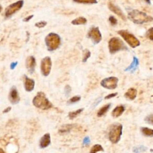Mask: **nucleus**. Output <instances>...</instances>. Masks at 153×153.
<instances>
[{
	"instance_id": "20",
	"label": "nucleus",
	"mask_w": 153,
	"mask_h": 153,
	"mask_svg": "<svg viewBox=\"0 0 153 153\" xmlns=\"http://www.w3.org/2000/svg\"><path fill=\"white\" fill-rule=\"evenodd\" d=\"M140 131L142 134L146 137H153V129L146 127L140 128Z\"/></svg>"
},
{
	"instance_id": "2",
	"label": "nucleus",
	"mask_w": 153,
	"mask_h": 153,
	"mask_svg": "<svg viewBox=\"0 0 153 153\" xmlns=\"http://www.w3.org/2000/svg\"><path fill=\"white\" fill-rule=\"evenodd\" d=\"M32 103L35 107L43 110H47L53 107V104L47 98L44 93L42 91L37 93L32 100Z\"/></svg>"
},
{
	"instance_id": "17",
	"label": "nucleus",
	"mask_w": 153,
	"mask_h": 153,
	"mask_svg": "<svg viewBox=\"0 0 153 153\" xmlns=\"http://www.w3.org/2000/svg\"><path fill=\"white\" fill-rule=\"evenodd\" d=\"M138 65H139L138 59L137 57H133L132 62L125 69V71H128V72H134L136 70Z\"/></svg>"
},
{
	"instance_id": "36",
	"label": "nucleus",
	"mask_w": 153,
	"mask_h": 153,
	"mask_svg": "<svg viewBox=\"0 0 153 153\" xmlns=\"http://www.w3.org/2000/svg\"><path fill=\"white\" fill-rule=\"evenodd\" d=\"M33 15H30V16H27V17H25L24 19H23V21L24 22H29L32 17H33Z\"/></svg>"
},
{
	"instance_id": "15",
	"label": "nucleus",
	"mask_w": 153,
	"mask_h": 153,
	"mask_svg": "<svg viewBox=\"0 0 153 153\" xmlns=\"http://www.w3.org/2000/svg\"><path fill=\"white\" fill-rule=\"evenodd\" d=\"M25 88L26 91H32L35 87V81L25 75Z\"/></svg>"
},
{
	"instance_id": "30",
	"label": "nucleus",
	"mask_w": 153,
	"mask_h": 153,
	"mask_svg": "<svg viewBox=\"0 0 153 153\" xmlns=\"http://www.w3.org/2000/svg\"><path fill=\"white\" fill-rule=\"evenodd\" d=\"M146 36L149 39L153 41V27H151L147 30L146 33Z\"/></svg>"
},
{
	"instance_id": "35",
	"label": "nucleus",
	"mask_w": 153,
	"mask_h": 153,
	"mask_svg": "<svg viewBox=\"0 0 153 153\" xmlns=\"http://www.w3.org/2000/svg\"><path fill=\"white\" fill-rule=\"evenodd\" d=\"M65 94H66V95L68 96V95L70 93V92H71V87H70L69 85H66V87H65Z\"/></svg>"
},
{
	"instance_id": "32",
	"label": "nucleus",
	"mask_w": 153,
	"mask_h": 153,
	"mask_svg": "<svg viewBox=\"0 0 153 153\" xmlns=\"http://www.w3.org/2000/svg\"><path fill=\"white\" fill-rule=\"evenodd\" d=\"M109 21L110 22V23L112 25V26H115L117 24V19L114 17V16H110L109 17Z\"/></svg>"
},
{
	"instance_id": "16",
	"label": "nucleus",
	"mask_w": 153,
	"mask_h": 153,
	"mask_svg": "<svg viewBox=\"0 0 153 153\" xmlns=\"http://www.w3.org/2000/svg\"><path fill=\"white\" fill-rule=\"evenodd\" d=\"M137 96V90L134 88H129L124 94V97L129 100H133Z\"/></svg>"
},
{
	"instance_id": "13",
	"label": "nucleus",
	"mask_w": 153,
	"mask_h": 153,
	"mask_svg": "<svg viewBox=\"0 0 153 153\" xmlns=\"http://www.w3.org/2000/svg\"><path fill=\"white\" fill-rule=\"evenodd\" d=\"M108 8L109 9L112 11L113 13H114L115 14H117V16H118L120 18H121L123 20H126V17L124 15V14L123 13L122 10L117 6L115 5L114 4L111 3V2H109L108 3Z\"/></svg>"
},
{
	"instance_id": "24",
	"label": "nucleus",
	"mask_w": 153,
	"mask_h": 153,
	"mask_svg": "<svg viewBox=\"0 0 153 153\" xmlns=\"http://www.w3.org/2000/svg\"><path fill=\"white\" fill-rule=\"evenodd\" d=\"M147 150V147L143 146V145H137L136 146H134L132 149V151L134 153H140L145 152Z\"/></svg>"
},
{
	"instance_id": "40",
	"label": "nucleus",
	"mask_w": 153,
	"mask_h": 153,
	"mask_svg": "<svg viewBox=\"0 0 153 153\" xmlns=\"http://www.w3.org/2000/svg\"><path fill=\"white\" fill-rule=\"evenodd\" d=\"M146 2H147L148 4H151V1L150 0H144Z\"/></svg>"
},
{
	"instance_id": "29",
	"label": "nucleus",
	"mask_w": 153,
	"mask_h": 153,
	"mask_svg": "<svg viewBox=\"0 0 153 153\" xmlns=\"http://www.w3.org/2000/svg\"><path fill=\"white\" fill-rule=\"evenodd\" d=\"M90 55H91L90 51L88 50H85L84 51V54H83L82 62H85L87 60V59L90 57Z\"/></svg>"
},
{
	"instance_id": "33",
	"label": "nucleus",
	"mask_w": 153,
	"mask_h": 153,
	"mask_svg": "<svg viewBox=\"0 0 153 153\" xmlns=\"http://www.w3.org/2000/svg\"><path fill=\"white\" fill-rule=\"evenodd\" d=\"M90 143V137L88 136H86L84 138L83 141H82V143L84 145H88V143Z\"/></svg>"
},
{
	"instance_id": "14",
	"label": "nucleus",
	"mask_w": 153,
	"mask_h": 153,
	"mask_svg": "<svg viewBox=\"0 0 153 153\" xmlns=\"http://www.w3.org/2000/svg\"><path fill=\"white\" fill-rule=\"evenodd\" d=\"M51 143V137L50 133H47L43 135L39 140V147L41 148H45L50 145Z\"/></svg>"
},
{
	"instance_id": "11",
	"label": "nucleus",
	"mask_w": 153,
	"mask_h": 153,
	"mask_svg": "<svg viewBox=\"0 0 153 153\" xmlns=\"http://www.w3.org/2000/svg\"><path fill=\"white\" fill-rule=\"evenodd\" d=\"M9 101L13 105L17 104L20 101V96L16 86H13L10 91L8 95Z\"/></svg>"
},
{
	"instance_id": "26",
	"label": "nucleus",
	"mask_w": 153,
	"mask_h": 153,
	"mask_svg": "<svg viewBox=\"0 0 153 153\" xmlns=\"http://www.w3.org/2000/svg\"><path fill=\"white\" fill-rule=\"evenodd\" d=\"M81 100V96H75L72 97H71L68 102L67 104L68 105H72L74 103H75L78 102H79Z\"/></svg>"
},
{
	"instance_id": "41",
	"label": "nucleus",
	"mask_w": 153,
	"mask_h": 153,
	"mask_svg": "<svg viewBox=\"0 0 153 153\" xmlns=\"http://www.w3.org/2000/svg\"><path fill=\"white\" fill-rule=\"evenodd\" d=\"M2 6L0 5V12L1 11V10H2Z\"/></svg>"
},
{
	"instance_id": "27",
	"label": "nucleus",
	"mask_w": 153,
	"mask_h": 153,
	"mask_svg": "<svg viewBox=\"0 0 153 153\" xmlns=\"http://www.w3.org/2000/svg\"><path fill=\"white\" fill-rule=\"evenodd\" d=\"M73 1L81 4H96L97 0H73Z\"/></svg>"
},
{
	"instance_id": "22",
	"label": "nucleus",
	"mask_w": 153,
	"mask_h": 153,
	"mask_svg": "<svg viewBox=\"0 0 153 153\" xmlns=\"http://www.w3.org/2000/svg\"><path fill=\"white\" fill-rule=\"evenodd\" d=\"M74 127L72 124H65L62 126V127L59 129V132L60 133H68Z\"/></svg>"
},
{
	"instance_id": "8",
	"label": "nucleus",
	"mask_w": 153,
	"mask_h": 153,
	"mask_svg": "<svg viewBox=\"0 0 153 153\" xmlns=\"http://www.w3.org/2000/svg\"><path fill=\"white\" fill-rule=\"evenodd\" d=\"M118 79L115 76H110L103 79L100 82V85L103 87L109 90H114L117 88Z\"/></svg>"
},
{
	"instance_id": "31",
	"label": "nucleus",
	"mask_w": 153,
	"mask_h": 153,
	"mask_svg": "<svg viewBox=\"0 0 153 153\" xmlns=\"http://www.w3.org/2000/svg\"><path fill=\"white\" fill-rule=\"evenodd\" d=\"M47 24V23L45 21H40V22L36 23L35 25L37 27L41 28V27H44V26H45Z\"/></svg>"
},
{
	"instance_id": "39",
	"label": "nucleus",
	"mask_w": 153,
	"mask_h": 153,
	"mask_svg": "<svg viewBox=\"0 0 153 153\" xmlns=\"http://www.w3.org/2000/svg\"><path fill=\"white\" fill-rule=\"evenodd\" d=\"M0 153H5V152L2 148H0Z\"/></svg>"
},
{
	"instance_id": "38",
	"label": "nucleus",
	"mask_w": 153,
	"mask_h": 153,
	"mask_svg": "<svg viewBox=\"0 0 153 153\" xmlns=\"http://www.w3.org/2000/svg\"><path fill=\"white\" fill-rule=\"evenodd\" d=\"M11 107H10V106H8V107H7L6 109H5L4 111H3V113L4 114V113H7V112H8L10 110H11Z\"/></svg>"
},
{
	"instance_id": "18",
	"label": "nucleus",
	"mask_w": 153,
	"mask_h": 153,
	"mask_svg": "<svg viewBox=\"0 0 153 153\" xmlns=\"http://www.w3.org/2000/svg\"><path fill=\"white\" fill-rule=\"evenodd\" d=\"M125 111V107L123 105H120L115 107L112 111V116L114 118H117L121 116Z\"/></svg>"
},
{
	"instance_id": "25",
	"label": "nucleus",
	"mask_w": 153,
	"mask_h": 153,
	"mask_svg": "<svg viewBox=\"0 0 153 153\" xmlns=\"http://www.w3.org/2000/svg\"><path fill=\"white\" fill-rule=\"evenodd\" d=\"M104 149L103 148V147L99 145V144H96L94 145H93L90 151V153H96L97 152H99V151H103Z\"/></svg>"
},
{
	"instance_id": "1",
	"label": "nucleus",
	"mask_w": 153,
	"mask_h": 153,
	"mask_svg": "<svg viewBox=\"0 0 153 153\" xmlns=\"http://www.w3.org/2000/svg\"><path fill=\"white\" fill-rule=\"evenodd\" d=\"M127 17L129 20L136 24H143L153 20V18L151 16L137 10H133L129 12Z\"/></svg>"
},
{
	"instance_id": "5",
	"label": "nucleus",
	"mask_w": 153,
	"mask_h": 153,
	"mask_svg": "<svg viewBox=\"0 0 153 153\" xmlns=\"http://www.w3.org/2000/svg\"><path fill=\"white\" fill-rule=\"evenodd\" d=\"M108 48L111 54H115L120 50L128 49L123 41L118 37H113L110 39L108 42Z\"/></svg>"
},
{
	"instance_id": "7",
	"label": "nucleus",
	"mask_w": 153,
	"mask_h": 153,
	"mask_svg": "<svg viewBox=\"0 0 153 153\" xmlns=\"http://www.w3.org/2000/svg\"><path fill=\"white\" fill-rule=\"evenodd\" d=\"M24 1L23 0H19L14 3L11 4L7 7L5 11V16L6 17H10L17 11H19L23 7Z\"/></svg>"
},
{
	"instance_id": "9",
	"label": "nucleus",
	"mask_w": 153,
	"mask_h": 153,
	"mask_svg": "<svg viewBox=\"0 0 153 153\" xmlns=\"http://www.w3.org/2000/svg\"><path fill=\"white\" fill-rule=\"evenodd\" d=\"M51 65L52 62L50 57L47 56L42 59L41 63V71L44 76H47L50 74L51 69Z\"/></svg>"
},
{
	"instance_id": "23",
	"label": "nucleus",
	"mask_w": 153,
	"mask_h": 153,
	"mask_svg": "<svg viewBox=\"0 0 153 153\" xmlns=\"http://www.w3.org/2000/svg\"><path fill=\"white\" fill-rule=\"evenodd\" d=\"M84 110V108H80L78 109L77 110H76L75 111H72V112H70L68 114V117L69 118L70 120H73L75 118H76L79 114H80Z\"/></svg>"
},
{
	"instance_id": "3",
	"label": "nucleus",
	"mask_w": 153,
	"mask_h": 153,
	"mask_svg": "<svg viewBox=\"0 0 153 153\" xmlns=\"http://www.w3.org/2000/svg\"><path fill=\"white\" fill-rule=\"evenodd\" d=\"M123 126L120 123H114L111 125L108 131V138L112 143H117L122 135Z\"/></svg>"
},
{
	"instance_id": "37",
	"label": "nucleus",
	"mask_w": 153,
	"mask_h": 153,
	"mask_svg": "<svg viewBox=\"0 0 153 153\" xmlns=\"http://www.w3.org/2000/svg\"><path fill=\"white\" fill-rule=\"evenodd\" d=\"M17 64V62L11 63V65H10V68H11V69H13L16 66Z\"/></svg>"
},
{
	"instance_id": "6",
	"label": "nucleus",
	"mask_w": 153,
	"mask_h": 153,
	"mask_svg": "<svg viewBox=\"0 0 153 153\" xmlns=\"http://www.w3.org/2000/svg\"><path fill=\"white\" fill-rule=\"evenodd\" d=\"M118 33L121 35L127 43L132 48H135L140 45L139 39L132 33L126 30H121L118 31Z\"/></svg>"
},
{
	"instance_id": "4",
	"label": "nucleus",
	"mask_w": 153,
	"mask_h": 153,
	"mask_svg": "<svg viewBox=\"0 0 153 153\" xmlns=\"http://www.w3.org/2000/svg\"><path fill=\"white\" fill-rule=\"evenodd\" d=\"M45 42L48 50L52 51L59 48L61 43V39L57 33H50L46 36Z\"/></svg>"
},
{
	"instance_id": "28",
	"label": "nucleus",
	"mask_w": 153,
	"mask_h": 153,
	"mask_svg": "<svg viewBox=\"0 0 153 153\" xmlns=\"http://www.w3.org/2000/svg\"><path fill=\"white\" fill-rule=\"evenodd\" d=\"M144 121H145L146 123H148V124H150V125H152V126H153V114L147 115V116L145 118Z\"/></svg>"
},
{
	"instance_id": "34",
	"label": "nucleus",
	"mask_w": 153,
	"mask_h": 153,
	"mask_svg": "<svg viewBox=\"0 0 153 153\" xmlns=\"http://www.w3.org/2000/svg\"><path fill=\"white\" fill-rule=\"evenodd\" d=\"M117 93H111V94H109L107 96H106L105 97V99H111V98H112L115 96H116L117 95Z\"/></svg>"
},
{
	"instance_id": "19",
	"label": "nucleus",
	"mask_w": 153,
	"mask_h": 153,
	"mask_svg": "<svg viewBox=\"0 0 153 153\" xmlns=\"http://www.w3.org/2000/svg\"><path fill=\"white\" fill-rule=\"evenodd\" d=\"M111 106V103H108L104 105L103 106H102V108H100L97 113V116L99 117H101L103 115H104L109 109Z\"/></svg>"
},
{
	"instance_id": "21",
	"label": "nucleus",
	"mask_w": 153,
	"mask_h": 153,
	"mask_svg": "<svg viewBox=\"0 0 153 153\" xmlns=\"http://www.w3.org/2000/svg\"><path fill=\"white\" fill-rule=\"evenodd\" d=\"M87 23V19L84 17H79L73 20L71 22V23L74 25H84Z\"/></svg>"
},
{
	"instance_id": "12",
	"label": "nucleus",
	"mask_w": 153,
	"mask_h": 153,
	"mask_svg": "<svg viewBox=\"0 0 153 153\" xmlns=\"http://www.w3.org/2000/svg\"><path fill=\"white\" fill-rule=\"evenodd\" d=\"M36 65L35 59L33 56H29L26 60V67L30 74H32L34 72L35 67Z\"/></svg>"
},
{
	"instance_id": "10",
	"label": "nucleus",
	"mask_w": 153,
	"mask_h": 153,
	"mask_svg": "<svg viewBox=\"0 0 153 153\" xmlns=\"http://www.w3.org/2000/svg\"><path fill=\"white\" fill-rule=\"evenodd\" d=\"M88 37L90 38L92 42L96 44L102 40V34L98 27H92L90 29L88 32Z\"/></svg>"
}]
</instances>
